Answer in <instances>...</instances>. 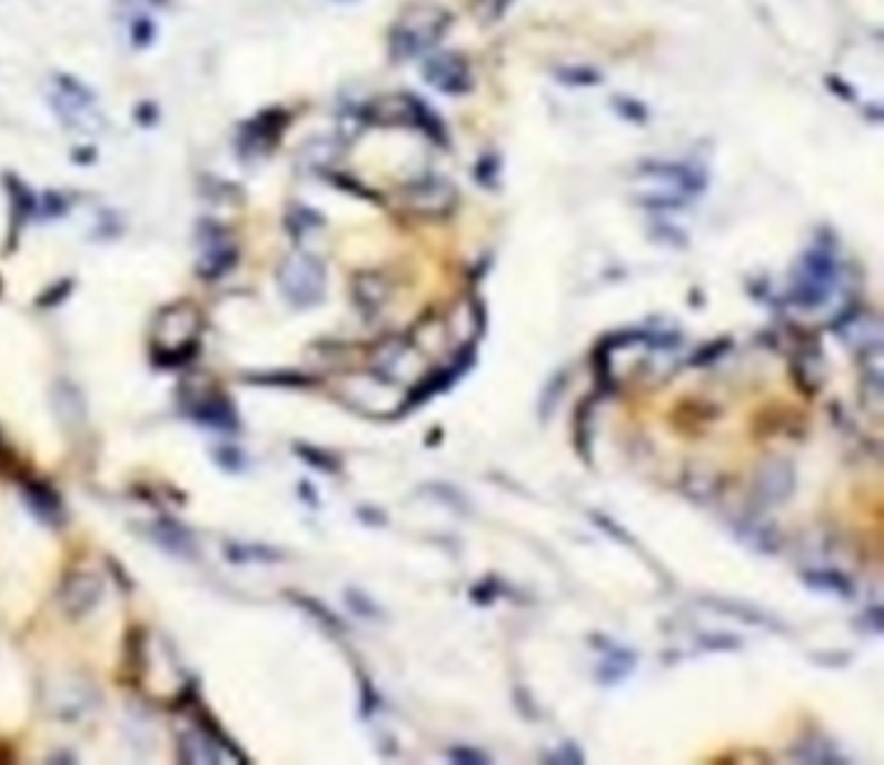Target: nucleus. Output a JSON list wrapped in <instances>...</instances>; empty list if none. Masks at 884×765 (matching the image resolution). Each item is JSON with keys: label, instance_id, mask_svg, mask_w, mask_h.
<instances>
[{"label": "nucleus", "instance_id": "f257e3e1", "mask_svg": "<svg viewBox=\"0 0 884 765\" xmlns=\"http://www.w3.org/2000/svg\"><path fill=\"white\" fill-rule=\"evenodd\" d=\"M198 348V315L190 307H171L161 311L153 335V358L161 369L190 361Z\"/></svg>", "mask_w": 884, "mask_h": 765}, {"label": "nucleus", "instance_id": "f03ea898", "mask_svg": "<svg viewBox=\"0 0 884 765\" xmlns=\"http://www.w3.org/2000/svg\"><path fill=\"white\" fill-rule=\"evenodd\" d=\"M278 288L284 299L296 309L317 307L325 299L327 272L315 255H288L278 268Z\"/></svg>", "mask_w": 884, "mask_h": 765}, {"label": "nucleus", "instance_id": "7ed1b4c3", "mask_svg": "<svg viewBox=\"0 0 884 765\" xmlns=\"http://www.w3.org/2000/svg\"><path fill=\"white\" fill-rule=\"evenodd\" d=\"M446 21L449 19L436 8H418V11L405 16V21L397 23L393 34V50L397 58H413V54L431 47L444 34Z\"/></svg>", "mask_w": 884, "mask_h": 765}, {"label": "nucleus", "instance_id": "20e7f679", "mask_svg": "<svg viewBox=\"0 0 884 765\" xmlns=\"http://www.w3.org/2000/svg\"><path fill=\"white\" fill-rule=\"evenodd\" d=\"M835 286V260L825 249H812L802 260V276L796 280L794 299L799 307L815 309L827 301Z\"/></svg>", "mask_w": 884, "mask_h": 765}, {"label": "nucleus", "instance_id": "39448f33", "mask_svg": "<svg viewBox=\"0 0 884 765\" xmlns=\"http://www.w3.org/2000/svg\"><path fill=\"white\" fill-rule=\"evenodd\" d=\"M54 112L60 115V120L68 125L70 130L76 132H99L101 128V115L97 105H93V97L89 91H83L81 86L68 81V78H60L58 91L52 97Z\"/></svg>", "mask_w": 884, "mask_h": 765}, {"label": "nucleus", "instance_id": "423d86ee", "mask_svg": "<svg viewBox=\"0 0 884 765\" xmlns=\"http://www.w3.org/2000/svg\"><path fill=\"white\" fill-rule=\"evenodd\" d=\"M101 597H105V582H101L99 576L91 572L70 574L68 579L62 582L60 595H58L62 613L73 620L89 615L93 607L101 603Z\"/></svg>", "mask_w": 884, "mask_h": 765}, {"label": "nucleus", "instance_id": "0eeeda50", "mask_svg": "<svg viewBox=\"0 0 884 765\" xmlns=\"http://www.w3.org/2000/svg\"><path fill=\"white\" fill-rule=\"evenodd\" d=\"M143 529H146L143 535L148 537V540H151L153 545H159V548L163 553H169V556H177L185 560H195L200 556V545H198V540H195V535L175 519L148 521V525H143Z\"/></svg>", "mask_w": 884, "mask_h": 765}, {"label": "nucleus", "instance_id": "6e6552de", "mask_svg": "<svg viewBox=\"0 0 884 765\" xmlns=\"http://www.w3.org/2000/svg\"><path fill=\"white\" fill-rule=\"evenodd\" d=\"M473 364H475V350L467 348L465 354L457 356V361H454L449 369L434 374L431 379L420 381L418 387H413V393L408 395V400L403 403V413L405 410H416L418 405H424L426 400H431V397L446 393V389H451V385H457V381L465 377L467 369H473Z\"/></svg>", "mask_w": 884, "mask_h": 765}, {"label": "nucleus", "instance_id": "1a4fd4ad", "mask_svg": "<svg viewBox=\"0 0 884 765\" xmlns=\"http://www.w3.org/2000/svg\"><path fill=\"white\" fill-rule=\"evenodd\" d=\"M424 78L444 93H461L473 83L467 62L457 58V54H439V58L428 60L424 68Z\"/></svg>", "mask_w": 884, "mask_h": 765}, {"label": "nucleus", "instance_id": "9d476101", "mask_svg": "<svg viewBox=\"0 0 884 765\" xmlns=\"http://www.w3.org/2000/svg\"><path fill=\"white\" fill-rule=\"evenodd\" d=\"M234 262H237V249H234L229 239H226L224 231H218L210 226L206 239H202V255L198 262V272L202 278L213 280V278L226 276V272L234 268Z\"/></svg>", "mask_w": 884, "mask_h": 765}, {"label": "nucleus", "instance_id": "9b49d317", "mask_svg": "<svg viewBox=\"0 0 884 765\" xmlns=\"http://www.w3.org/2000/svg\"><path fill=\"white\" fill-rule=\"evenodd\" d=\"M190 416L202 426L216 428V431H237L239 418L234 410V403L224 395H202L190 403Z\"/></svg>", "mask_w": 884, "mask_h": 765}, {"label": "nucleus", "instance_id": "f8f14e48", "mask_svg": "<svg viewBox=\"0 0 884 765\" xmlns=\"http://www.w3.org/2000/svg\"><path fill=\"white\" fill-rule=\"evenodd\" d=\"M21 501L27 504L31 517H37L47 527L62 525V501L52 488L42 486V483H27L21 488Z\"/></svg>", "mask_w": 884, "mask_h": 765}, {"label": "nucleus", "instance_id": "ddd939ff", "mask_svg": "<svg viewBox=\"0 0 884 765\" xmlns=\"http://www.w3.org/2000/svg\"><path fill=\"white\" fill-rule=\"evenodd\" d=\"M179 758L182 763H224V753L213 735L206 729H190L179 739Z\"/></svg>", "mask_w": 884, "mask_h": 765}, {"label": "nucleus", "instance_id": "4468645a", "mask_svg": "<svg viewBox=\"0 0 884 765\" xmlns=\"http://www.w3.org/2000/svg\"><path fill=\"white\" fill-rule=\"evenodd\" d=\"M226 560L231 564H278L284 560V553L270 548V545H249V543H226Z\"/></svg>", "mask_w": 884, "mask_h": 765}, {"label": "nucleus", "instance_id": "2eb2a0df", "mask_svg": "<svg viewBox=\"0 0 884 765\" xmlns=\"http://www.w3.org/2000/svg\"><path fill=\"white\" fill-rule=\"evenodd\" d=\"M52 405H54V413H58L60 416V420L62 424H78V420L83 418V408H86V403H83V397H81V393H78V389L73 387V385H58L54 387V393H52Z\"/></svg>", "mask_w": 884, "mask_h": 765}, {"label": "nucleus", "instance_id": "dca6fc26", "mask_svg": "<svg viewBox=\"0 0 884 765\" xmlns=\"http://www.w3.org/2000/svg\"><path fill=\"white\" fill-rule=\"evenodd\" d=\"M802 579L815 592H827V595L846 597V599L854 597V584H851L848 576H843L841 572H807Z\"/></svg>", "mask_w": 884, "mask_h": 765}, {"label": "nucleus", "instance_id": "f3484780", "mask_svg": "<svg viewBox=\"0 0 884 765\" xmlns=\"http://www.w3.org/2000/svg\"><path fill=\"white\" fill-rule=\"evenodd\" d=\"M636 667V654L633 652H617V654H609L602 662L597 675H599V683L602 685H613V683H620L625 675H630V669Z\"/></svg>", "mask_w": 884, "mask_h": 765}, {"label": "nucleus", "instance_id": "a211bd4d", "mask_svg": "<svg viewBox=\"0 0 884 765\" xmlns=\"http://www.w3.org/2000/svg\"><path fill=\"white\" fill-rule=\"evenodd\" d=\"M296 455H299L307 465L315 467V470H322V473H330V475L340 470V459L332 457L330 451H325V449L307 447V444H296Z\"/></svg>", "mask_w": 884, "mask_h": 765}, {"label": "nucleus", "instance_id": "6ab92c4d", "mask_svg": "<svg viewBox=\"0 0 884 765\" xmlns=\"http://www.w3.org/2000/svg\"><path fill=\"white\" fill-rule=\"evenodd\" d=\"M288 226H291V234L301 237V234H307L311 229H319V226H322V218H319L317 213H311V210H307V208H296L294 216L288 218Z\"/></svg>", "mask_w": 884, "mask_h": 765}, {"label": "nucleus", "instance_id": "aec40b11", "mask_svg": "<svg viewBox=\"0 0 884 765\" xmlns=\"http://www.w3.org/2000/svg\"><path fill=\"white\" fill-rule=\"evenodd\" d=\"M346 599H348L350 610H354L356 615H361V618H371V620H379V618H381V610H379V607L374 605L369 597L361 595V592H354V589H350L348 595H346Z\"/></svg>", "mask_w": 884, "mask_h": 765}, {"label": "nucleus", "instance_id": "412c9836", "mask_svg": "<svg viewBox=\"0 0 884 765\" xmlns=\"http://www.w3.org/2000/svg\"><path fill=\"white\" fill-rule=\"evenodd\" d=\"M216 463L221 465L226 473H241V467H245V455H241L237 447H218Z\"/></svg>", "mask_w": 884, "mask_h": 765}, {"label": "nucleus", "instance_id": "4be33fe9", "mask_svg": "<svg viewBox=\"0 0 884 765\" xmlns=\"http://www.w3.org/2000/svg\"><path fill=\"white\" fill-rule=\"evenodd\" d=\"M296 603H299L301 607H309L311 613H315V618H319L322 623H327V626L330 628H340V620L335 618V615L327 610V607H322L317 603V599H309V597H296Z\"/></svg>", "mask_w": 884, "mask_h": 765}, {"label": "nucleus", "instance_id": "5701e85b", "mask_svg": "<svg viewBox=\"0 0 884 765\" xmlns=\"http://www.w3.org/2000/svg\"><path fill=\"white\" fill-rule=\"evenodd\" d=\"M449 758L451 763H473V765L488 763V755L480 751H469V747H454V751H449Z\"/></svg>", "mask_w": 884, "mask_h": 765}, {"label": "nucleus", "instance_id": "b1692460", "mask_svg": "<svg viewBox=\"0 0 884 765\" xmlns=\"http://www.w3.org/2000/svg\"><path fill=\"white\" fill-rule=\"evenodd\" d=\"M550 763H584V755L574 743H566L558 753L550 755Z\"/></svg>", "mask_w": 884, "mask_h": 765}, {"label": "nucleus", "instance_id": "393cba45", "mask_svg": "<svg viewBox=\"0 0 884 765\" xmlns=\"http://www.w3.org/2000/svg\"><path fill=\"white\" fill-rule=\"evenodd\" d=\"M592 521H597V525H602V527H605V529H609L607 535H609V537H617V540H620L623 545H636V543L630 540L628 535H623V529H620V527H613V525H609V521H607L605 517H599V514H592Z\"/></svg>", "mask_w": 884, "mask_h": 765}, {"label": "nucleus", "instance_id": "a878e982", "mask_svg": "<svg viewBox=\"0 0 884 765\" xmlns=\"http://www.w3.org/2000/svg\"><path fill=\"white\" fill-rule=\"evenodd\" d=\"M724 350H726V346H724V342H714V348H708V350H706V354H703V356H698V354H695V358H693V361H691V364H695V366H706V364H711V361H716V358H718V356H722V354H724Z\"/></svg>", "mask_w": 884, "mask_h": 765}]
</instances>
